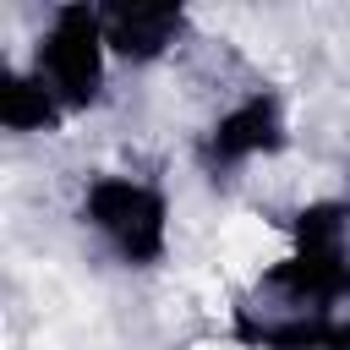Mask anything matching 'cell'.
Returning a JSON list of instances; mask_svg holds the SVG:
<instances>
[{
	"label": "cell",
	"mask_w": 350,
	"mask_h": 350,
	"mask_svg": "<svg viewBox=\"0 0 350 350\" xmlns=\"http://www.w3.org/2000/svg\"><path fill=\"white\" fill-rule=\"evenodd\" d=\"M77 224L120 268H159L175 246V202L148 170H88L77 186Z\"/></svg>",
	"instance_id": "1"
},
{
	"label": "cell",
	"mask_w": 350,
	"mask_h": 350,
	"mask_svg": "<svg viewBox=\"0 0 350 350\" xmlns=\"http://www.w3.org/2000/svg\"><path fill=\"white\" fill-rule=\"evenodd\" d=\"M38 71V82L55 93V104L77 120V115H98L115 98V55L104 38V11L98 5H49L38 16L33 44L16 55Z\"/></svg>",
	"instance_id": "2"
},
{
	"label": "cell",
	"mask_w": 350,
	"mask_h": 350,
	"mask_svg": "<svg viewBox=\"0 0 350 350\" xmlns=\"http://www.w3.org/2000/svg\"><path fill=\"white\" fill-rule=\"evenodd\" d=\"M98 11H104V38H109V55L120 71L170 66L191 27V16L170 11V5H98Z\"/></svg>",
	"instance_id": "3"
},
{
	"label": "cell",
	"mask_w": 350,
	"mask_h": 350,
	"mask_svg": "<svg viewBox=\"0 0 350 350\" xmlns=\"http://www.w3.org/2000/svg\"><path fill=\"white\" fill-rule=\"evenodd\" d=\"M0 126L16 137V142H33V137H55L71 126V115L55 104V93L38 82V71L16 55H5L0 66Z\"/></svg>",
	"instance_id": "4"
}]
</instances>
